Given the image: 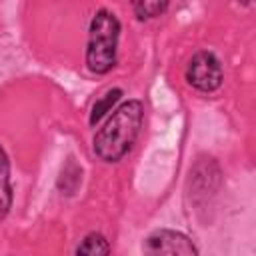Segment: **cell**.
I'll return each instance as SVG.
<instances>
[{"label": "cell", "instance_id": "obj_1", "mask_svg": "<svg viewBox=\"0 0 256 256\" xmlns=\"http://www.w3.org/2000/svg\"><path fill=\"white\" fill-rule=\"evenodd\" d=\"M144 122V106L128 100L118 106L94 136V154L104 162H118L136 142Z\"/></svg>", "mask_w": 256, "mask_h": 256}, {"label": "cell", "instance_id": "obj_2", "mask_svg": "<svg viewBox=\"0 0 256 256\" xmlns=\"http://www.w3.org/2000/svg\"><path fill=\"white\" fill-rule=\"evenodd\" d=\"M120 38V22L114 12L102 8L94 14L88 28V46H86V66L94 74H106L116 64Z\"/></svg>", "mask_w": 256, "mask_h": 256}, {"label": "cell", "instance_id": "obj_3", "mask_svg": "<svg viewBox=\"0 0 256 256\" xmlns=\"http://www.w3.org/2000/svg\"><path fill=\"white\" fill-rule=\"evenodd\" d=\"M144 256H198L196 244L176 230H154L142 242Z\"/></svg>", "mask_w": 256, "mask_h": 256}, {"label": "cell", "instance_id": "obj_4", "mask_svg": "<svg viewBox=\"0 0 256 256\" xmlns=\"http://www.w3.org/2000/svg\"><path fill=\"white\" fill-rule=\"evenodd\" d=\"M222 66L212 52H196L186 66V80L200 92H214L222 84Z\"/></svg>", "mask_w": 256, "mask_h": 256}, {"label": "cell", "instance_id": "obj_5", "mask_svg": "<svg viewBox=\"0 0 256 256\" xmlns=\"http://www.w3.org/2000/svg\"><path fill=\"white\" fill-rule=\"evenodd\" d=\"M12 206V186H10V162L0 144V220L8 214Z\"/></svg>", "mask_w": 256, "mask_h": 256}, {"label": "cell", "instance_id": "obj_6", "mask_svg": "<svg viewBox=\"0 0 256 256\" xmlns=\"http://www.w3.org/2000/svg\"><path fill=\"white\" fill-rule=\"evenodd\" d=\"M76 256H110V244L102 234L90 232L78 244Z\"/></svg>", "mask_w": 256, "mask_h": 256}, {"label": "cell", "instance_id": "obj_7", "mask_svg": "<svg viewBox=\"0 0 256 256\" xmlns=\"http://www.w3.org/2000/svg\"><path fill=\"white\" fill-rule=\"evenodd\" d=\"M120 96H122V90H120V88H112V90H108L100 100H96L94 106H92V112H90V124L96 126V124L112 110V106L120 100Z\"/></svg>", "mask_w": 256, "mask_h": 256}, {"label": "cell", "instance_id": "obj_8", "mask_svg": "<svg viewBox=\"0 0 256 256\" xmlns=\"http://www.w3.org/2000/svg\"><path fill=\"white\" fill-rule=\"evenodd\" d=\"M132 8H134V14H136L138 20H150V18L160 16L168 8V2H148V0H144V2H134Z\"/></svg>", "mask_w": 256, "mask_h": 256}]
</instances>
